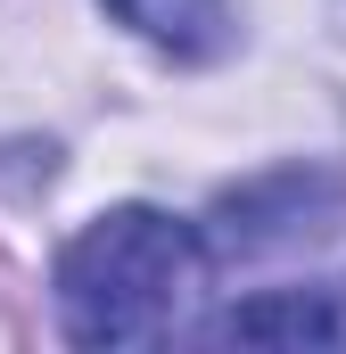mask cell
<instances>
[{
    "instance_id": "6da1fadb",
    "label": "cell",
    "mask_w": 346,
    "mask_h": 354,
    "mask_svg": "<svg viewBox=\"0 0 346 354\" xmlns=\"http://www.w3.org/2000/svg\"><path fill=\"white\" fill-rule=\"evenodd\" d=\"M206 248L157 206H116L58 256V322L75 346H149L190 322Z\"/></svg>"
},
{
    "instance_id": "7a4b0ae2",
    "label": "cell",
    "mask_w": 346,
    "mask_h": 354,
    "mask_svg": "<svg viewBox=\"0 0 346 354\" xmlns=\"http://www.w3.org/2000/svg\"><path fill=\"white\" fill-rule=\"evenodd\" d=\"M215 338L239 346H346V305L338 288H264L215 322Z\"/></svg>"
},
{
    "instance_id": "3957f363",
    "label": "cell",
    "mask_w": 346,
    "mask_h": 354,
    "mask_svg": "<svg viewBox=\"0 0 346 354\" xmlns=\"http://www.w3.org/2000/svg\"><path fill=\"white\" fill-rule=\"evenodd\" d=\"M107 8L165 58H215L231 41V0H107Z\"/></svg>"
}]
</instances>
